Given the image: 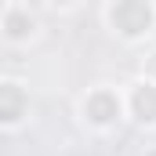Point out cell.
<instances>
[{
	"label": "cell",
	"mask_w": 156,
	"mask_h": 156,
	"mask_svg": "<svg viewBox=\"0 0 156 156\" xmlns=\"http://www.w3.org/2000/svg\"><path fill=\"white\" fill-rule=\"evenodd\" d=\"M113 33L123 40H142L156 26V4L153 0H113L105 11Z\"/></svg>",
	"instance_id": "cell-1"
},
{
	"label": "cell",
	"mask_w": 156,
	"mask_h": 156,
	"mask_svg": "<svg viewBox=\"0 0 156 156\" xmlns=\"http://www.w3.org/2000/svg\"><path fill=\"white\" fill-rule=\"evenodd\" d=\"M120 116H123V98H120L116 91L98 87V91H91V94L83 98V120H87L91 127L105 131V127H113Z\"/></svg>",
	"instance_id": "cell-3"
},
{
	"label": "cell",
	"mask_w": 156,
	"mask_h": 156,
	"mask_svg": "<svg viewBox=\"0 0 156 156\" xmlns=\"http://www.w3.org/2000/svg\"><path fill=\"white\" fill-rule=\"evenodd\" d=\"M123 109H127L131 116L138 120V123L156 127V83H149V80H138V83L127 91V98H123Z\"/></svg>",
	"instance_id": "cell-4"
},
{
	"label": "cell",
	"mask_w": 156,
	"mask_h": 156,
	"mask_svg": "<svg viewBox=\"0 0 156 156\" xmlns=\"http://www.w3.org/2000/svg\"><path fill=\"white\" fill-rule=\"evenodd\" d=\"M145 156H156V149H149V153H145Z\"/></svg>",
	"instance_id": "cell-8"
},
{
	"label": "cell",
	"mask_w": 156,
	"mask_h": 156,
	"mask_svg": "<svg viewBox=\"0 0 156 156\" xmlns=\"http://www.w3.org/2000/svg\"><path fill=\"white\" fill-rule=\"evenodd\" d=\"M40 29V18L29 11V0H11L0 15V37L7 44H29Z\"/></svg>",
	"instance_id": "cell-2"
},
{
	"label": "cell",
	"mask_w": 156,
	"mask_h": 156,
	"mask_svg": "<svg viewBox=\"0 0 156 156\" xmlns=\"http://www.w3.org/2000/svg\"><path fill=\"white\" fill-rule=\"evenodd\" d=\"M51 4H55V7H73L76 0H51Z\"/></svg>",
	"instance_id": "cell-7"
},
{
	"label": "cell",
	"mask_w": 156,
	"mask_h": 156,
	"mask_svg": "<svg viewBox=\"0 0 156 156\" xmlns=\"http://www.w3.org/2000/svg\"><path fill=\"white\" fill-rule=\"evenodd\" d=\"M26 87L18 80H0V127H15L26 120Z\"/></svg>",
	"instance_id": "cell-5"
},
{
	"label": "cell",
	"mask_w": 156,
	"mask_h": 156,
	"mask_svg": "<svg viewBox=\"0 0 156 156\" xmlns=\"http://www.w3.org/2000/svg\"><path fill=\"white\" fill-rule=\"evenodd\" d=\"M142 80H149V83H156V51L142 62Z\"/></svg>",
	"instance_id": "cell-6"
}]
</instances>
